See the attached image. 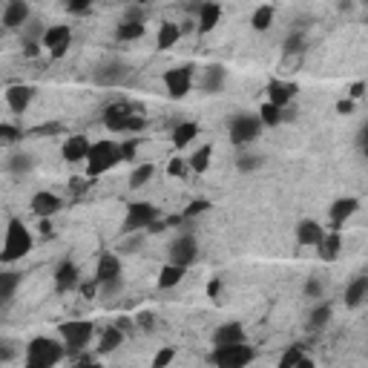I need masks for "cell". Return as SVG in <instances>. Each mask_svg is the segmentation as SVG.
<instances>
[{"label":"cell","instance_id":"cell-1","mask_svg":"<svg viewBox=\"0 0 368 368\" xmlns=\"http://www.w3.org/2000/svg\"><path fill=\"white\" fill-rule=\"evenodd\" d=\"M121 144L118 138H98L92 141L89 147V155H87V162H84V176L92 182V179H101V176H107L116 165H121Z\"/></svg>","mask_w":368,"mask_h":368},{"label":"cell","instance_id":"cell-2","mask_svg":"<svg viewBox=\"0 0 368 368\" xmlns=\"http://www.w3.org/2000/svg\"><path fill=\"white\" fill-rule=\"evenodd\" d=\"M32 247H35V236L29 225L23 219H9L4 230V242H0V262L4 265H15L26 253H32Z\"/></svg>","mask_w":368,"mask_h":368},{"label":"cell","instance_id":"cell-3","mask_svg":"<svg viewBox=\"0 0 368 368\" xmlns=\"http://www.w3.org/2000/svg\"><path fill=\"white\" fill-rule=\"evenodd\" d=\"M104 127L116 135H138L147 127V118L141 116V110H135L127 101H116L104 110Z\"/></svg>","mask_w":368,"mask_h":368},{"label":"cell","instance_id":"cell-4","mask_svg":"<svg viewBox=\"0 0 368 368\" xmlns=\"http://www.w3.org/2000/svg\"><path fill=\"white\" fill-rule=\"evenodd\" d=\"M64 357L67 348L58 337H35L23 351V368H55Z\"/></svg>","mask_w":368,"mask_h":368},{"label":"cell","instance_id":"cell-5","mask_svg":"<svg viewBox=\"0 0 368 368\" xmlns=\"http://www.w3.org/2000/svg\"><path fill=\"white\" fill-rule=\"evenodd\" d=\"M101 288L104 296H113L121 291L124 285V262L116 250H104L98 259H95V277H92Z\"/></svg>","mask_w":368,"mask_h":368},{"label":"cell","instance_id":"cell-6","mask_svg":"<svg viewBox=\"0 0 368 368\" xmlns=\"http://www.w3.org/2000/svg\"><path fill=\"white\" fill-rule=\"evenodd\" d=\"M162 219V210L150 204V201H133L127 204V216H124V230L121 233H144L150 228H155Z\"/></svg>","mask_w":368,"mask_h":368},{"label":"cell","instance_id":"cell-7","mask_svg":"<svg viewBox=\"0 0 368 368\" xmlns=\"http://www.w3.org/2000/svg\"><path fill=\"white\" fill-rule=\"evenodd\" d=\"M92 337H95V325L89 320H69V323L58 325V340L64 342L67 354H78V351L89 348Z\"/></svg>","mask_w":368,"mask_h":368},{"label":"cell","instance_id":"cell-8","mask_svg":"<svg viewBox=\"0 0 368 368\" xmlns=\"http://www.w3.org/2000/svg\"><path fill=\"white\" fill-rule=\"evenodd\" d=\"M162 84H165L167 98L182 101V98H187V95H190V89L196 87V67H193V64H179V67H170V69H165Z\"/></svg>","mask_w":368,"mask_h":368},{"label":"cell","instance_id":"cell-9","mask_svg":"<svg viewBox=\"0 0 368 368\" xmlns=\"http://www.w3.org/2000/svg\"><path fill=\"white\" fill-rule=\"evenodd\" d=\"M256 351L253 345L242 342V345H222V348H213L207 354V359L213 362V368H247L253 362Z\"/></svg>","mask_w":368,"mask_h":368},{"label":"cell","instance_id":"cell-10","mask_svg":"<svg viewBox=\"0 0 368 368\" xmlns=\"http://www.w3.org/2000/svg\"><path fill=\"white\" fill-rule=\"evenodd\" d=\"M69 46H72V26H69V23H52V26L43 29V35H40V49L46 52L49 58L61 61L67 52H69Z\"/></svg>","mask_w":368,"mask_h":368},{"label":"cell","instance_id":"cell-11","mask_svg":"<svg viewBox=\"0 0 368 368\" xmlns=\"http://www.w3.org/2000/svg\"><path fill=\"white\" fill-rule=\"evenodd\" d=\"M265 130L259 124V118H256V113H236L230 121H228V135H230V141L242 150V147H250L256 138H259V133Z\"/></svg>","mask_w":368,"mask_h":368},{"label":"cell","instance_id":"cell-12","mask_svg":"<svg viewBox=\"0 0 368 368\" xmlns=\"http://www.w3.org/2000/svg\"><path fill=\"white\" fill-rule=\"evenodd\" d=\"M199 259V242L193 233H179L170 247H167V262L170 265H182V268H190L193 262Z\"/></svg>","mask_w":368,"mask_h":368},{"label":"cell","instance_id":"cell-13","mask_svg":"<svg viewBox=\"0 0 368 368\" xmlns=\"http://www.w3.org/2000/svg\"><path fill=\"white\" fill-rule=\"evenodd\" d=\"M359 207H362V199H357V196H342V199H337L331 207H328V230H342L357 213H359Z\"/></svg>","mask_w":368,"mask_h":368},{"label":"cell","instance_id":"cell-14","mask_svg":"<svg viewBox=\"0 0 368 368\" xmlns=\"http://www.w3.org/2000/svg\"><path fill=\"white\" fill-rule=\"evenodd\" d=\"M29 210L38 219H55L64 210V196H58L55 190H38L29 199Z\"/></svg>","mask_w":368,"mask_h":368},{"label":"cell","instance_id":"cell-15","mask_svg":"<svg viewBox=\"0 0 368 368\" xmlns=\"http://www.w3.org/2000/svg\"><path fill=\"white\" fill-rule=\"evenodd\" d=\"M296 92H299V87H296L294 81L274 78V81H268V87H265V101L274 104V107H279V110H288L291 104L296 101Z\"/></svg>","mask_w":368,"mask_h":368},{"label":"cell","instance_id":"cell-16","mask_svg":"<svg viewBox=\"0 0 368 368\" xmlns=\"http://www.w3.org/2000/svg\"><path fill=\"white\" fill-rule=\"evenodd\" d=\"M89 147H92V138L84 135V133H75V135H67L61 141V159L67 165H84L87 155H89Z\"/></svg>","mask_w":368,"mask_h":368},{"label":"cell","instance_id":"cell-17","mask_svg":"<svg viewBox=\"0 0 368 368\" xmlns=\"http://www.w3.org/2000/svg\"><path fill=\"white\" fill-rule=\"evenodd\" d=\"M35 95H38V89H35L32 84H12V87L4 92V98H6V107H9L15 116H23V113L32 107Z\"/></svg>","mask_w":368,"mask_h":368},{"label":"cell","instance_id":"cell-18","mask_svg":"<svg viewBox=\"0 0 368 368\" xmlns=\"http://www.w3.org/2000/svg\"><path fill=\"white\" fill-rule=\"evenodd\" d=\"M81 268L75 265L72 259H64L61 265L55 268V274H52V282H55V291L58 294H69V291H78L81 285Z\"/></svg>","mask_w":368,"mask_h":368},{"label":"cell","instance_id":"cell-19","mask_svg":"<svg viewBox=\"0 0 368 368\" xmlns=\"http://www.w3.org/2000/svg\"><path fill=\"white\" fill-rule=\"evenodd\" d=\"M325 230H328V228H325L323 222H317V219H299L294 236H296V245H299V247H317V245L323 242Z\"/></svg>","mask_w":368,"mask_h":368},{"label":"cell","instance_id":"cell-20","mask_svg":"<svg viewBox=\"0 0 368 368\" xmlns=\"http://www.w3.org/2000/svg\"><path fill=\"white\" fill-rule=\"evenodd\" d=\"M210 342H213V348H222V345H242V342H247L245 325L236 323V320L222 323V325L213 331V337H210Z\"/></svg>","mask_w":368,"mask_h":368},{"label":"cell","instance_id":"cell-21","mask_svg":"<svg viewBox=\"0 0 368 368\" xmlns=\"http://www.w3.org/2000/svg\"><path fill=\"white\" fill-rule=\"evenodd\" d=\"M222 15H225V9L219 6V4H201V6H196V32L199 35H207V32H213L219 23H222Z\"/></svg>","mask_w":368,"mask_h":368},{"label":"cell","instance_id":"cell-22","mask_svg":"<svg viewBox=\"0 0 368 368\" xmlns=\"http://www.w3.org/2000/svg\"><path fill=\"white\" fill-rule=\"evenodd\" d=\"M225 84H228V69H225L222 64H207V67L201 69V75H199V87H201V92H207V95L222 92Z\"/></svg>","mask_w":368,"mask_h":368},{"label":"cell","instance_id":"cell-23","mask_svg":"<svg viewBox=\"0 0 368 368\" xmlns=\"http://www.w3.org/2000/svg\"><path fill=\"white\" fill-rule=\"evenodd\" d=\"M32 18V9L29 4H23V0H9V4L4 6V15H0V21H4L6 29H23Z\"/></svg>","mask_w":368,"mask_h":368},{"label":"cell","instance_id":"cell-24","mask_svg":"<svg viewBox=\"0 0 368 368\" xmlns=\"http://www.w3.org/2000/svg\"><path fill=\"white\" fill-rule=\"evenodd\" d=\"M187 159V167H190V173H196V176H201V173H207L210 170V165H213V144H199L193 152H187L184 155Z\"/></svg>","mask_w":368,"mask_h":368},{"label":"cell","instance_id":"cell-25","mask_svg":"<svg viewBox=\"0 0 368 368\" xmlns=\"http://www.w3.org/2000/svg\"><path fill=\"white\" fill-rule=\"evenodd\" d=\"M313 250H317V256H320L323 262H337L340 253H342V233H340V230H325L323 242L313 247Z\"/></svg>","mask_w":368,"mask_h":368},{"label":"cell","instance_id":"cell-26","mask_svg":"<svg viewBox=\"0 0 368 368\" xmlns=\"http://www.w3.org/2000/svg\"><path fill=\"white\" fill-rule=\"evenodd\" d=\"M184 277H187V268L165 262L162 271H159V277H155V285H159L162 291H173V288H179V285L184 282Z\"/></svg>","mask_w":368,"mask_h":368},{"label":"cell","instance_id":"cell-27","mask_svg":"<svg viewBox=\"0 0 368 368\" xmlns=\"http://www.w3.org/2000/svg\"><path fill=\"white\" fill-rule=\"evenodd\" d=\"M199 133H201V127H199L196 121H179V124L173 127L170 141H173V147H176V150H187V147L199 138Z\"/></svg>","mask_w":368,"mask_h":368},{"label":"cell","instance_id":"cell-28","mask_svg":"<svg viewBox=\"0 0 368 368\" xmlns=\"http://www.w3.org/2000/svg\"><path fill=\"white\" fill-rule=\"evenodd\" d=\"M182 40V29L176 21H162L159 23V32H155V46H159L162 52L167 49H176V43Z\"/></svg>","mask_w":368,"mask_h":368},{"label":"cell","instance_id":"cell-29","mask_svg":"<svg viewBox=\"0 0 368 368\" xmlns=\"http://www.w3.org/2000/svg\"><path fill=\"white\" fill-rule=\"evenodd\" d=\"M124 342V331L118 328V325H107V328H104L101 334H98V354L104 357V354H113L118 345Z\"/></svg>","mask_w":368,"mask_h":368},{"label":"cell","instance_id":"cell-30","mask_svg":"<svg viewBox=\"0 0 368 368\" xmlns=\"http://www.w3.org/2000/svg\"><path fill=\"white\" fill-rule=\"evenodd\" d=\"M274 21H277V9H274L271 4H262V6H256V9L250 12V26H253V32H268V29L274 26Z\"/></svg>","mask_w":368,"mask_h":368},{"label":"cell","instance_id":"cell-31","mask_svg":"<svg viewBox=\"0 0 368 368\" xmlns=\"http://www.w3.org/2000/svg\"><path fill=\"white\" fill-rule=\"evenodd\" d=\"M365 299H368V277H354L351 285L345 288V305L359 308Z\"/></svg>","mask_w":368,"mask_h":368},{"label":"cell","instance_id":"cell-32","mask_svg":"<svg viewBox=\"0 0 368 368\" xmlns=\"http://www.w3.org/2000/svg\"><path fill=\"white\" fill-rule=\"evenodd\" d=\"M144 35H147V23H138V21H121L116 26V40H121V43L141 40Z\"/></svg>","mask_w":368,"mask_h":368},{"label":"cell","instance_id":"cell-33","mask_svg":"<svg viewBox=\"0 0 368 368\" xmlns=\"http://www.w3.org/2000/svg\"><path fill=\"white\" fill-rule=\"evenodd\" d=\"M155 173H159V167H155V165H150V162H141V165H135V167H133V173H130V187H133V190H141V187H147V184L155 179Z\"/></svg>","mask_w":368,"mask_h":368},{"label":"cell","instance_id":"cell-34","mask_svg":"<svg viewBox=\"0 0 368 368\" xmlns=\"http://www.w3.org/2000/svg\"><path fill=\"white\" fill-rule=\"evenodd\" d=\"M256 118H259L262 127H279L285 121V110L274 107V104H268V101H262V107L256 110Z\"/></svg>","mask_w":368,"mask_h":368},{"label":"cell","instance_id":"cell-35","mask_svg":"<svg viewBox=\"0 0 368 368\" xmlns=\"http://www.w3.org/2000/svg\"><path fill=\"white\" fill-rule=\"evenodd\" d=\"M21 288V274L18 271H0V302H9Z\"/></svg>","mask_w":368,"mask_h":368},{"label":"cell","instance_id":"cell-36","mask_svg":"<svg viewBox=\"0 0 368 368\" xmlns=\"http://www.w3.org/2000/svg\"><path fill=\"white\" fill-rule=\"evenodd\" d=\"M262 155L259 152H253L250 147H242L239 150V155H236V170H242V173H253V170H259L262 167Z\"/></svg>","mask_w":368,"mask_h":368},{"label":"cell","instance_id":"cell-37","mask_svg":"<svg viewBox=\"0 0 368 368\" xmlns=\"http://www.w3.org/2000/svg\"><path fill=\"white\" fill-rule=\"evenodd\" d=\"M127 75V67L124 64H107L98 75H95V81L98 84H104V87H113V84H121V78Z\"/></svg>","mask_w":368,"mask_h":368},{"label":"cell","instance_id":"cell-38","mask_svg":"<svg viewBox=\"0 0 368 368\" xmlns=\"http://www.w3.org/2000/svg\"><path fill=\"white\" fill-rule=\"evenodd\" d=\"M165 173H167L170 179H179V182H184L187 176H193L190 167H187V159H184V155H173V159L167 162V167H165Z\"/></svg>","mask_w":368,"mask_h":368},{"label":"cell","instance_id":"cell-39","mask_svg":"<svg viewBox=\"0 0 368 368\" xmlns=\"http://www.w3.org/2000/svg\"><path fill=\"white\" fill-rule=\"evenodd\" d=\"M12 173H29L35 167V159H32V152H15L9 155V165H6Z\"/></svg>","mask_w":368,"mask_h":368},{"label":"cell","instance_id":"cell-40","mask_svg":"<svg viewBox=\"0 0 368 368\" xmlns=\"http://www.w3.org/2000/svg\"><path fill=\"white\" fill-rule=\"evenodd\" d=\"M331 313H334V308H331L328 302H320L317 308L311 311V325H313V328H325V325L331 323Z\"/></svg>","mask_w":368,"mask_h":368},{"label":"cell","instance_id":"cell-41","mask_svg":"<svg viewBox=\"0 0 368 368\" xmlns=\"http://www.w3.org/2000/svg\"><path fill=\"white\" fill-rule=\"evenodd\" d=\"M173 359H176V348H173V345H162L159 351H155V357H152L150 368H170V365H173Z\"/></svg>","mask_w":368,"mask_h":368},{"label":"cell","instance_id":"cell-42","mask_svg":"<svg viewBox=\"0 0 368 368\" xmlns=\"http://www.w3.org/2000/svg\"><path fill=\"white\" fill-rule=\"evenodd\" d=\"M302 354H305V351H302L299 345H288V348L282 351V357H279L277 368H294V365H296V359H299Z\"/></svg>","mask_w":368,"mask_h":368},{"label":"cell","instance_id":"cell-43","mask_svg":"<svg viewBox=\"0 0 368 368\" xmlns=\"http://www.w3.org/2000/svg\"><path fill=\"white\" fill-rule=\"evenodd\" d=\"M118 144H121V159H124V162H135L138 138H118Z\"/></svg>","mask_w":368,"mask_h":368},{"label":"cell","instance_id":"cell-44","mask_svg":"<svg viewBox=\"0 0 368 368\" xmlns=\"http://www.w3.org/2000/svg\"><path fill=\"white\" fill-rule=\"evenodd\" d=\"M78 291H81V296H84V299H95V296L101 294V288H98V282H95L92 277H89V279L84 277V279H81V285H78Z\"/></svg>","mask_w":368,"mask_h":368},{"label":"cell","instance_id":"cell-45","mask_svg":"<svg viewBox=\"0 0 368 368\" xmlns=\"http://www.w3.org/2000/svg\"><path fill=\"white\" fill-rule=\"evenodd\" d=\"M323 279H317V277H311L308 282H305V296H311V299H323Z\"/></svg>","mask_w":368,"mask_h":368},{"label":"cell","instance_id":"cell-46","mask_svg":"<svg viewBox=\"0 0 368 368\" xmlns=\"http://www.w3.org/2000/svg\"><path fill=\"white\" fill-rule=\"evenodd\" d=\"M18 138H21V127H15V124H0V141L12 144V141H18Z\"/></svg>","mask_w":368,"mask_h":368},{"label":"cell","instance_id":"cell-47","mask_svg":"<svg viewBox=\"0 0 368 368\" xmlns=\"http://www.w3.org/2000/svg\"><path fill=\"white\" fill-rule=\"evenodd\" d=\"M362 95H365V81H357V84H351V87H348V92H345V98H348V101H354V104H357Z\"/></svg>","mask_w":368,"mask_h":368},{"label":"cell","instance_id":"cell-48","mask_svg":"<svg viewBox=\"0 0 368 368\" xmlns=\"http://www.w3.org/2000/svg\"><path fill=\"white\" fill-rule=\"evenodd\" d=\"M87 182H89L87 176H75V179H69V190H72L75 196H81V193H87V187H89Z\"/></svg>","mask_w":368,"mask_h":368},{"label":"cell","instance_id":"cell-49","mask_svg":"<svg viewBox=\"0 0 368 368\" xmlns=\"http://www.w3.org/2000/svg\"><path fill=\"white\" fill-rule=\"evenodd\" d=\"M219 294H222V279H219V277H213V279H210V285H207V296L219 302Z\"/></svg>","mask_w":368,"mask_h":368},{"label":"cell","instance_id":"cell-50","mask_svg":"<svg viewBox=\"0 0 368 368\" xmlns=\"http://www.w3.org/2000/svg\"><path fill=\"white\" fill-rule=\"evenodd\" d=\"M67 12H69V15H89L92 6H89V4H67Z\"/></svg>","mask_w":368,"mask_h":368},{"label":"cell","instance_id":"cell-51","mask_svg":"<svg viewBox=\"0 0 368 368\" xmlns=\"http://www.w3.org/2000/svg\"><path fill=\"white\" fill-rule=\"evenodd\" d=\"M72 368H104V362L95 359V357H84V359H78Z\"/></svg>","mask_w":368,"mask_h":368},{"label":"cell","instance_id":"cell-52","mask_svg":"<svg viewBox=\"0 0 368 368\" xmlns=\"http://www.w3.org/2000/svg\"><path fill=\"white\" fill-rule=\"evenodd\" d=\"M337 113H340V116H351V113H354V101L340 98V101H337Z\"/></svg>","mask_w":368,"mask_h":368},{"label":"cell","instance_id":"cell-53","mask_svg":"<svg viewBox=\"0 0 368 368\" xmlns=\"http://www.w3.org/2000/svg\"><path fill=\"white\" fill-rule=\"evenodd\" d=\"M294 368H317V359H313L311 354H302L299 359H296V365Z\"/></svg>","mask_w":368,"mask_h":368},{"label":"cell","instance_id":"cell-54","mask_svg":"<svg viewBox=\"0 0 368 368\" xmlns=\"http://www.w3.org/2000/svg\"><path fill=\"white\" fill-rule=\"evenodd\" d=\"M135 323H138L141 328H152V313H138Z\"/></svg>","mask_w":368,"mask_h":368}]
</instances>
